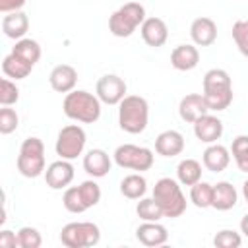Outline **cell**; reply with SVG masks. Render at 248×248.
I'll return each instance as SVG.
<instances>
[{
  "instance_id": "cell-27",
  "label": "cell",
  "mask_w": 248,
  "mask_h": 248,
  "mask_svg": "<svg viewBox=\"0 0 248 248\" xmlns=\"http://www.w3.org/2000/svg\"><path fill=\"white\" fill-rule=\"evenodd\" d=\"M12 52H14L16 56H19L21 60L29 62L31 66H35V64L39 62V58H41V45H39L35 39L23 37V39L16 41V45H14Z\"/></svg>"
},
{
  "instance_id": "cell-33",
  "label": "cell",
  "mask_w": 248,
  "mask_h": 248,
  "mask_svg": "<svg viewBox=\"0 0 248 248\" xmlns=\"http://www.w3.org/2000/svg\"><path fill=\"white\" fill-rule=\"evenodd\" d=\"M78 188H79V194H81V198H83L87 209H89V207H95V205L101 202V186H99L93 178L83 180Z\"/></svg>"
},
{
  "instance_id": "cell-4",
  "label": "cell",
  "mask_w": 248,
  "mask_h": 248,
  "mask_svg": "<svg viewBox=\"0 0 248 248\" xmlns=\"http://www.w3.org/2000/svg\"><path fill=\"white\" fill-rule=\"evenodd\" d=\"M16 165H17L19 174L25 178H37V176L45 174L46 167H45V143H43V140L37 136L25 138L19 145Z\"/></svg>"
},
{
  "instance_id": "cell-36",
  "label": "cell",
  "mask_w": 248,
  "mask_h": 248,
  "mask_svg": "<svg viewBox=\"0 0 248 248\" xmlns=\"http://www.w3.org/2000/svg\"><path fill=\"white\" fill-rule=\"evenodd\" d=\"M213 244L217 248H238L242 244V236H240V232H236L232 229H221L213 236Z\"/></svg>"
},
{
  "instance_id": "cell-28",
  "label": "cell",
  "mask_w": 248,
  "mask_h": 248,
  "mask_svg": "<svg viewBox=\"0 0 248 248\" xmlns=\"http://www.w3.org/2000/svg\"><path fill=\"white\" fill-rule=\"evenodd\" d=\"M211 200H213V184L209 182H196L194 186H190V202L198 207V209H207L211 207Z\"/></svg>"
},
{
  "instance_id": "cell-7",
  "label": "cell",
  "mask_w": 248,
  "mask_h": 248,
  "mask_svg": "<svg viewBox=\"0 0 248 248\" xmlns=\"http://www.w3.org/2000/svg\"><path fill=\"white\" fill-rule=\"evenodd\" d=\"M112 159L120 169L143 172V170H149L153 167L155 155H153V151L149 147L134 145V143H122V145H118L114 149Z\"/></svg>"
},
{
  "instance_id": "cell-40",
  "label": "cell",
  "mask_w": 248,
  "mask_h": 248,
  "mask_svg": "<svg viewBox=\"0 0 248 248\" xmlns=\"http://www.w3.org/2000/svg\"><path fill=\"white\" fill-rule=\"evenodd\" d=\"M27 0H0V12L10 14V12H19L25 6Z\"/></svg>"
},
{
  "instance_id": "cell-20",
  "label": "cell",
  "mask_w": 248,
  "mask_h": 248,
  "mask_svg": "<svg viewBox=\"0 0 248 248\" xmlns=\"http://www.w3.org/2000/svg\"><path fill=\"white\" fill-rule=\"evenodd\" d=\"M136 238L143 246H163L169 240V232L159 221H143L136 229Z\"/></svg>"
},
{
  "instance_id": "cell-30",
  "label": "cell",
  "mask_w": 248,
  "mask_h": 248,
  "mask_svg": "<svg viewBox=\"0 0 248 248\" xmlns=\"http://www.w3.org/2000/svg\"><path fill=\"white\" fill-rule=\"evenodd\" d=\"M231 155L240 172H248V136H236L231 145Z\"/></svg>"
},
{
  "instance_id": "cell-14",
  "label": "cell",
  "mask_w": 248,
  "mask_h": 248,
  "mask_svg": "<svg viewBox=\"0 0 248 248\" xmlns=\"http://www.w3.org/2000/svg\"><path fill=\"white\" fill-rule=\"evenodd\" d=\"M207 112H209V108L203 99V93H188L178 103V114L188 124H194L200 116H203Z\"/></svg>"
},
{
  "instance_id": "cell-38",
  "label": "cell",
  "mask_w": 248,
  "mask_h": 248,
  "mask_svg": "<svg viewBox=\"0 0 248 248\" xmlns=\"http://www.w3.org/2000/svg\"><path fill=\"white\" fill-rule=\"evenodd\" d=\"M19 248H39L43 244V236L35 227H21L17 231Z\"/></svg>"
},
{
  "instance_id": "cell-9",
  "label": "cell",
  "mask_w": 248,
  "mask_h": 248,
  "mask_svg": "<svg viewBox=\"0 0 248 248\" xmlns=\"http://www.w3.org/2000/svg\"><path fill=\"white\" fill-rule=\"evenodd\" d=\"M126 91H128L126 81L116 74L101 76L95 85V95L105 105H120V101L126 97Z\"/></svg>"
},
{
  "instance_id": "cell-24",
  "label": "cell",
  "mask_w": 248,
  "mask_h": 248,
  "mask_svg": "<svg viewBox=\"0 0 248 248\" xmlns=\"http://www.w3.org/2000/svg\"><path fill=\"white\" fill-rule=\"evenodd\" d=\"M202 163L196 159H182L176 165V178L182 186H194L202 180Z\"/></svg>"
},
{
  "instance_id": "cell-17",
  "label": "cell",
  "mask_w": 248,
  "mask_h": 248,
  "mask_svg": "<svg viewBox=\"0 0 248 248\" xmlns=\"http://www.w3.org/2000/svg\"><path fill=\"white\" fill-rule=\"evenodd\" d=\"M155 151L161 157H176L184 151V136L178 130H165L155 138Z\"/></svg>"
},
{
  "instance_id": "cell-5",
  "label": "cell",
  "mask_w": 248,
  "mask_h": 248,
  "mask_svg": "<svg viewBox=\"0 0 248 248\" xmlns=\"http://www.w3.org/2000/svg\"><path fill=\"white\" fill-rule=\"evenodd\" d=\"M145 21V8L138 0H130L124 6H120L112 16L108 17V31L114 37H130L141 23Z\"/></svg>"
},
{
  "instance_id": "cell-16",
  "label": "cell",
  "mask_w": 248,
  "mask_h": 248,
  "mask_svg": "<svg viewBox=\"0 0 248 248\" xmlns=\"http://www.w3.org/2000/svg\"><path fill=\"white\" fill-rule=\"evenodd\" d=\"M112 167V161L108 157V153L105 149H89L85 155H83V170L91 176V178H103L108 174Z\"/></svg>"
},
{
  "instance_id": "cell-29",
  "label": "cell",
  "mask_w": 248,
  "mask_h": 248,
  "mask_svg": "<svg viewBox=\"0 0 248 248\" xmlns=\"http://www.w3.org/2000/svg\"><path fill=\"white\" fill-rule=\"evenodd\" d=\"M136 213L141 221H161L165 215H163V209L159 207V203L155 202V198H140L138 205H136Z\"/></svg>"
},
{
  "instance_id": "cell-39",
  "label": "cell",
  "mask_w": 248,
  "mask_h": 248,
  "mask_svg": "<svg viewBox=\"0 0 248 248\" xmlns=\"http://www.w3.org/2000/svg\"><path fill=\"white\" fill-rule=\"evenodd\" d=\"M0 248H19V238L17 232L2 229L0 231Z\"/></svg>"
},
{
  "instance_id": "cell-1",
  "label": "cell",
  "mask_w": 248,
  "mask_h": 248,
  "mask_svg": "<svg viewBox=\"0 0 248 248\" xmlns=\"http://www.w3.org/2000/svg\"><path fill=\"white\" fill-rule=\"evenodd\" d=\"M62 110L70 120L81 124H93L101 118V99L85 89H74L66 93Z\"/></svg>"
},
{
  "instance_id": "cell-13",
  "label": "cell",
  "mask_w": 248,
  "mask_h": 248,
  "mask_svg": "<svg viewBox=\"0 0 248 248\" xmlns=\"http://www.w3.org/2000/svg\"><path fill=\"white\" fill-rule=\"evenodd\" d=\"M48 83L56 93H70L78 83V70L70 64H58L48 74Z\"/></svg>"
},
{
  "instance_id": "cell-23",
  "label": "cell",
  "mask_w": 248,
  "mask_h": 248,
  "mask_svg": "<svg viewBox=\"0 0 248 248\" xmlns=\"http://www.w3.org/2000/svg\"><path fill=\"white\" fill-rule=\"evenodd\" d=\"M33 68L35 66H31L29 62L21 60L14 52H10L8 56H4V60H2V72H4V76L10 78V79H16V81L17 79H25L31 74Z\"/></svg>"
},
{
  "instance_id": "cell-34",
  "label": "cell",
  "mask_w": 248,
  "mask_h": 248,
  "mask_svg": "<svg viewBox=\"0 0 248 248\" xmlns=\"http://www.w3.org/2000/svg\"><path fill=\"white\" fill-rule=\"evenodd\" d=\"M232 41L242 56L248 58V19H238L232 25Z\"/></svg>"
},
{
  "instance_id": "cell-32",
  "label": "cell",
  "mask_w": 248,
  "mask_h": 248,
  "mask_svg": "<svg viewBox=\"0 0 248 248\" xmlns=\"http://www.w3.org/2000/svg\"><path fill=\"white\" fill-rule=\"evenodd\" d=\"M62 203H64L66 211L76 213V215H78V213L87 211V205H85V202H83V198H81V194H79V188H78V186H68V188L64 190Z\"/></svg>"
},
{
  "instance_id": "cell-19",
  "label": "cell",
  "mask_w": 248,
  "mask_h": 248,
  "mask_svg": "<svg viewBox=\"0 0 248 248\" xmlns=\"http://www.w3.org/2000/svg\"><path fill=\"white\" fill-rule=\"evenodd\" d=\"M202 163L211 172H223L231 163V151L221 143H209L202 155Z\"/></svg>"
},
{
  "instance_id": "cell-15",
  "label": "cell",
  "mask_w": 248,
  "mask_h": 248,
  "mask_svg": "<svg viewBox=\"0 0 248 248\" xmlns=\"http://www.w3.org/2000/svg\"><path fill=\"white\" fill-rule=\"evenodd\" d=\"M190 37L196 46H211L217 41V23L211 17H196L190 25Z\"/></svg>"
},
{
  "instance_id": "cell-26",
  "label": "cell",
  "mask_w": 248,
  "mask_h": 248,
  "mask_svg": "<svg viewBox=\"0 0 248 248\" xmlns=\"http://www.w3.org/2000/svg\"><path fill=\"white\" fill-rule=\"evenodd\" d=\"M232 81L227 70L223 68H211L205 72L203 76V93H211V91H223V89H231Z\"/></svg>"
},
{
  "instance_id": "cell-25",
  "label": "cell",
  "mask_w": 248,
  "mask_h": 248,
  "mask_svg": "<svg viewBox=\"0 0 248 248\" xmlns=\"http://www.w3.org/2000/svg\"><path fill=\"white\" fill-rule=\"evenodd\" d=\"M147 192V180L140 172H132L120 180V194L128 200H140Z\"/></svg>"
},
{
  "instance_id": "cell-3",
  "label": "cell",
  "mask_w": 248,
  "mask_h": 248,
  "mask_svg": "<svg viewBox=\"0 0 248 248\" xmlns=\"http://www.w3.org/2000/svg\"><path fill=\"white\" fill-rule=\"evenodd\" d=\"M153 198L159 203V207L163 209V215L170 217V219L180 217L186 211V205H188L186 196L182 194L180 182L174 180V178H169V176H163L155 182Z\"/></svg>"
},
{
  "instance_id": "cell-42",
  "label": "cell",
  "mask_w": 248,
  "mask_h": 248,
  "mask_svg": "<svg viewBox=\"0 0 248 248\" xmlns=\"http://www.w3.org/2000/svg\"><path fill=\"white\" fill-rule=\"evenodd\" d=\"M242 196H244V202L248 203V180L242 182Z\"/></svg>"
},
{
  "instance_id": "cell-6",
  "label": "cell",
  "mask_w": 248,
  "mask_h": 248,
  "mask_svg": "<svg viewBox=\"0 0 248 248\" xmlns=\"http://www.w3.org/2000/svg\"><path fill=\"white\" fill-rule=\"evenodd\" d=\"M101 229L91 221H74L62 227L60 242L66 248H89L99 244Z\"/></svg>"
},
{
  "instance_id": "cell-41",
  "label": "cell",
  "mask_w": 248,
  "mask_h": 248,
  "mask_svg": "<svg viewBox=\"0 0 248 248\" xmlns=\"http://www.w3.org/2000/svg\"><path fill=\"white\" fill-rule=\"evenodd\" d=\"M240 232H242V234L248 238V213H246V215L240 219Z\"/></svg>"
},
{
  "instance_id": "cell-37",
  "label": "cell",
  "mask_w": 248,
  "mask_h": 248,
  "mask_svg": "<svg viewBox=\"0 0 248 248\" xmlns=\"http://www.w3.org/2000/svg\"><path fill=\"white\" fill-rule=\"evenodd\" d=\"M17 124H19L17 112L12 107H2L0 108V134L2 136H8V134L16 132L17 130Z\"/></svg>"
},
{
  "instance_id": "cell-22",
  "label": "cell",
  "mask_w": 248,
  "mask_h": 248,
  "mask_svg": "<svg viewBox=\"0 0 248 248\" xmlns=\"http://www.w3.org/2000/svg\"><path fill=\"white\" fill-rule=\"evenodd\" d=\"M238 202V192L236 188L227 182V180H221L217 184H213V200H211V207L217 209V211H229L236 205Z\"/></svg>"
},
{
  "instance_id": "cell-10",
  "label": "cell",
  "mask_w": 248,
  "mask_h": 248,
  "mask_svg": "<svg viewBox=\"0 0 248 248\" xmlns=\"http://www.w3.org/2000/svg\"><path fill=\"white\" fill-rule=\"evenodd\" d=\"M74 174H76V170H74L72 161L58 159V161H54V163H50L46 167V170H45V182L52 190H66L72 184Z\"/></svg>"
},
{
  "instance_id": "cell-8",
  "label": "cell",
  "mask_w": 248,
  "mask_h": 248,
  "mask_svg": "<svg viewBox=\"0 0 248 248\" xmlns=\"http://www.w3.org/2000/svg\"><path fill=\"white\" fill-rule=\"evenodd\" d=\"M85 141H87L85 130L79 124H68L58 132L56 143H54V151H56V155L60 159L74 161L76 157H79L83 153Z\"/></svg>"
},
{
  "instance_id": "cell-31",
  "label": "cell",
  "mask_w": 248,
  "mask_h": 248,
  "mask_svg": "<svg viewBox=\"0 0 248 248\" xmlns=\"http://www.w3.org/2000/svg\"><path fill=\"white\" fill-rule=\"evenodd\" d=\"M203 99H205L207 108H209L211 112H221V110L229 108L231 103H232V87H231V89H223V91L203 93Z\"/></svg>"
},
{
  "instance_id": "cell-11",
  "label": "cell",
  "mask_w": 248,
  "mask_h": 248,
  "mask_svg": "<svg viewBox=\"0 0 248 248\" xmlns=\"http://www.w3.org/2000/svg\"><path fill=\"white\" fill-rule=\"evenodd\" d=\"M140 33H141V39L147 46L151 48H159L167 43L169 39V27L165 23V19L161 17H145V21L141 23L140 27Z\"/></svg>"
},
{
  "instance_id": "cell-2",
  "label": "cell",
  "mask_w": 248,
  "mask_h": 248,
  "mask_svg": "<svg viewBox=\"0 0 248 248\" xmlns=\"http://www.w3.org/2000/svg\"><path fill=\"white\" fill-rule=\"evenodd\" d=\"M149 122V103L141 95H126L118 105V126L126 134H141Z\"/></svg>"
},
{
  "instance_id": "cell-21",
  "label": "cell",
  "mask_w": 248,
  "mask_h": 248,
  "mask_svg": "<svg viewBox=\"0 0 248 248\" xmlns=\"http://www.w3.org/2000/svg\"><path fill=\"white\" fill-rule=\"evenodd\" d=\"M27 31H29V17H27V14H23L21 10L19 12L4 14V17H2V33L8 39L19 41V39H23L27 35Z\"/></svg>"
},
{
  "instance_id": "cell-18",
  "label": "cell",
  "mask_w": 248,
  "mask_h": 248,
  "mask_svg": "<svg viewBox=\"0 0 248 248\" xmlns=\"http://www.w3.org/2000/svg\"><path fill=\"white\" fill-rule=\"evenodd\" d=\"M200 64V50L196 45H178L170 52V66L178 72H190Z\"/></svg>"
},
{
  "instance_id": "cell-12",
  "label": "cell",
  "mask_w": 248,
  "mask_h": 248,
  "mask_svg": "<svg viewBox=\"0 0 248 248\" xmlns=\"http://www.w3.org/2000/svg\"><path fill=\"white\" fill-rule=\"evenodd\" d=\"M194 136L202 141V143H215L217 140H221L223 136V122L221 118L213 116V114H203L194 122Z\"/></svg>"
},
{
  "instance_id": "cell-35",
  "label": "cell",
  "mask_w": 248,
  "mask_h": 248,
  "mask_svg": "<svg viewBox=\"0 0 248 248\" xmlns=\"http://www.w3.org/2000/svg\"><path fill=\"white\" fill-rule=\"evenodd\" d=\"M19 101V89L10 78L0 79V105L2 107H12Z\"/></svg>"
}]
</instances>
